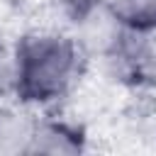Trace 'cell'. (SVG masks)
<instances>
[{
	"label": "cell",
	"instance_id": "cell-1",
	"mask_svg": "<svg viewBox=\"0 0 156 156\" xmlns=\"http://www.w3.org/2000/svg\"><path fill=\"white\" fill-rule=\"evenodd\" d=\"M78 76V46L61 34H34L17 49V93L32 102L61 98Z\"/></svg>",
	"mask_w": 156,
	"mask_h": 156
},
{
	"label": "cell",
	"instance_id": "cell-5",
	"mask_svg": "<svg viewBox=\"0 0 156 156\" xmlns=\"http://www.w3.org/2000/svg\"><path fill=\"white\" fill-rule=\"evenodd\" d=\"M71 15H78V17H83V15H88L93 7H95V2L98 0H58Z\"/></svg>",
	"mask_w": 156,
	"mask_h": 156
},
{
	"label": "cell",
	"instance_id": "cell-3",
	"mask_svg": "<svg viewBox=\"0 0 156 156\" xmlns=\"http://www.w3.org/2000/svg\"><path fill=\"white\" fill-rule=\"evenodd\" d=\"M112 17L127 29H156V0H107Z\"/></svg>",
	"mask_w": 156,
	"mask_h": 156
},
{
	"label": "cell",
	"instance_id": "cell-4",
	"mask_svg": "<svg viewBox=\"0 0 156 156\" xmlns=\"http://www.w3.org/2000/svg\"><path fill=\"white\" fill-rule=\"evenodd\" d=\"M34 124L20 119V115L0 110V154H17L29 149Z\"/></svg>",
	"mask_w": 156,
	"mask_h": 156
},
{
	"label": "cell",
	"instance_id": "cell-2",
	"mask_svg": "<svg viewBox=\"0 0 156 156\" xmlns=\"http://www.w3.org/2000/svg\"><path fill=\"white\" fill-rule=\"evenodd\" d=\"M80 136L78 132H73L66 124H56V122H44V124H34L32 129V139H29V154H76L80 151Z\"/></svg>",
	"mask_w": 156,
	"mask_h": 156
}]
</instances>
